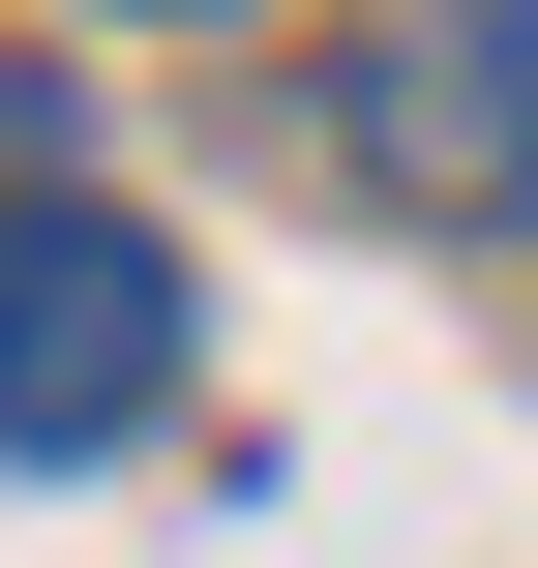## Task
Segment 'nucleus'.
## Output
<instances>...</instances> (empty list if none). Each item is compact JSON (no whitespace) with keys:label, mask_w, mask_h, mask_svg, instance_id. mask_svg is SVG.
<instances>
[{"label":"nucleus","mask_w":538,"mask_h":568,"mask_svg":"<svg viewBox=\"0 0 538 568\" xmlns=\"http://www.w3.org/2000/svg\"><path fill=\"white\" fill-rule=\"evenodd\" d=\"M150 30H210V0H150Z\"/></svg>","instance_id":"3"},{"label":"nucleus","mask_w":538,"mask_h":568,"mask_svg":"<svg viewBox=\"0 0 538 568\" xmlns=\"http://www.w3.org/2000/svg\"><path fill=\"white\" fill-rule=\"evenodd\" d=\"M329 120H359V180H419V210H538V0H389Z\"/></svg>","instance_id":"2"},{"label":"nucleus","mask_w":538,"mask_h":568,"mask_svg":"<svg viewBox=\"0 0 538 568\" xmlns=\"http://www.w3.org/2000/svg\"><path fill=\"white\" fill-rule=\"evenodd\" d=\"M180 389V240L150 210H0V449H120Z\"/></svg>","instance_id":"1"}]
</instances>
